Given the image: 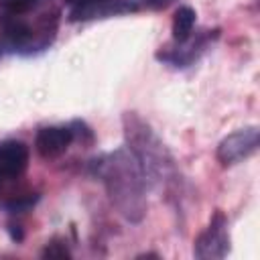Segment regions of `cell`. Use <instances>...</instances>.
Here are the masks:
<instances>
[{
    "label": "cell",
    "mask_w": 260,
    "mask_h": 260,
    "mask_svg": "<svg viewBox=\"0 0 260 260\" xmlns=\"http://www.w3.org/2000/svg\"><path fill=\"white\" fill-rule=\"evenodd\" d=\"M126 148L136 158L146 187L165 195L169 201H179L183 193V177L173 152L158 138L154 128L136 112L122 114Z\"/></svg>",
    "instance_id": "cell-1"
},
{
    "label": "cell",
    "mask_w": 260,
    "mask_h": 260,
    "mask_svg": "<svg viewBox=\"0 0 260 260\" xmlns=\"http://www.w3.org/2000/svg\"><path fill=\"white\" fill-rule=\"evenodd\" d=\"M91 175L104 183L106 193L118 213L130 221L138 223L146 215V181L136 158L128 148H116L89 162Z\"/></svg>",
    "instance_id": "cell-2"
},
{
    "label": "cell",
    "mask_w": 260,
    "mask_h": 260,
    "mask_svg": "<svg viewBox=\"0 0 260 260\" xmlns=\"http://www.w3.org/2000/svg\"><path fill=\"white\" fill-rule=\"evenodd\" d=\"M230 252V232H228V217L221 209L209 219V225L195 238L193 256L199 260H219L225 258Z\"/></svg>",
    "instance_id": "cell-3"
},
{
    "label": "cell",
    "mask_w": 260,
    "mask_h": 260,
    "mask_svg": "<svg viewBox=\"0 0 260 260\" xmlns=\"http://www.w3.org/2000/svg\"><path fill=\"white\" fill-rule=\"evenodd\" d=\"M219 37V28H211V30H199L197 37L191 41V37L183 43H175V47H165L160 51H156V59L171 65V67H177V69H183V67H189L193 65L205 51L207 47Z\"/></svg>",
    "instance_id": "cell-4"
},
{
    "label": "cell",
    "mask_w": 260,
    "mask_h": 260,
    "mask_svg": "<svg viewBox=\"0 0 260 260\" xmlns=\"http://www.w3.org/2000/svg\"><path fill=\"white\" fill-rule=\"evenodd\" d=\"M258 144H260L258 126H246V128H240V130L228 134L217 144L215 156L221 162V167H232V165H238L240 160L252 156L258 150Z\"/></svg>",
    "instance_id": "cell-5"
},
{
    "label": "cell",
    "mask_w": 260,
    "mask_h": 260,
    "mask_svg": "<svg viewBox=\"0 0 260 260\" xmlns=\"http://www.w3.org/2000/svg\"><path fill=\"white\" fill-rule=\"evenodd\" d=\"M140 4L136 0H98L83 6H71L67 18L69 22H81V20H93V18H106V16H118L136 12Z\"/></svg>",
    "instance_id": "cell-6"
},
{
    "label": "cell",
    "mask_w": 260,
    "mask_h": 260,
    "mask_svg": "<svg viewBox=\"0 0 260 260\" xmlns=\"http://www.w3.org/2000/svg\"><path fill=\"white\" fill-rule=\"evenodd\" d=\"M73 142L71 126H45L35 136V150L43 158L61 156Z\"/></svg>",
    "instance_id": "cell-7"
},
{
    "label": "cell",
    "mask_w": 260,
    "mask_h": 260,
    "mask_svg": "<svg viewBox=\"0 0 260 260\" xmlns=\"http://www.w3.org/2000/svg\"><path fill=\"white\" fill-rule=\"evenodd\" d=\"M28 165V146L20 140L0 142V183L16 179L26 171Z\"/></svg>",
    "instance_id": "cell-8"
},
{
    "label": "cell",
    "mask_w": 260,
    "mask_h": 260,
    "mask_svg": "<svg viewBox=\"0 0 260 260\" xmlns=\"http://www.w3.org/2000/svg\"><path fill=\"white\" fill-rule=\"evenodd\" d=\"M197 14L191 6H179L173 14V41L175 43H183L193 35V26H195Z\"/></svg>",
    "instance_id": "cell-9"
},
{
    "label": "cell",
    "mask_w": 260,
    "mask_h": 260,
    "mask_svg": "<svg viewBox=\"0 0 260 260\" xmlns=\"http://www.w3.org/2000/svg\"><path fill=\"white\" fill-rule=\"evenodd\" d=\"M43 0H0V8L4 10V14H14V16H22L30 10H35Z\"/></svg>",
    "instance_id": "cell-10"
},
{
    "label": "cell",
    "mask_w": 260,
    "mask_h": 260,
    "mask_svg": "<svg viewBox=\"0 0 260 260\" xmlns=\"http://www.w3.org/2000/svg\"><path fill=\"white\" fill-rule=\"evenodd\" d=\"M37 201H39V193H28V195H20V197L6 201L4 207L8 213H24V211L32 209L37 205Z\"/></svg>",
    "instance_id": "cell-11"
},
{
    "label": "cell",
    "mask_w": 260,
    "mask_h": 260,
    "mask_svg": "<svg viewBox=\"0 0 260 260\" xmlns=\"http://www.w3.org/2000/svg\"><path fill=\"white\" fill-rule=\"evenodd\" d=\"M43 258H71V250L61 238H53L41 252Z\"/></svg>",
    "instance_id": "cell-12"
},
{
    "label": "cell",
    "mask_w": 260,
    "mask_h": 260,
    "mask_svg": "<svg viewBox=\"0 0 260 260\" xmlns=\"http://www.w3.org/2000/svg\"><path fill=\"white\" fill-rule=\"evenodd\" d=\"M69 126H71V130H73V140L77 138V140H81V144H91V142H93V132H91V128H89L85 122L73 120Z\"/></svg>",
    "instance_id": "cell-13"
},
{
    "label": "cell",
    "mask_w": 260,
    "mask_h": 260,
    "mask_svg": "<svg viewBox=\"0 0 260 260\" xmlns=\"http://www.w3.org/2000/svg\"><path fill=\"white\" fill-rule=\"evenodd\" d=\"M8 234H10V240H12V242H16V244H20V242L24 240V232H22V228H20V225L10 223V225H8Z\"/></svg>",
    "instance_id": "cell-14"
},
{
    "label": "cell",
    "mask_w": 260,
    "mask_h": 260,
    "mask_svg": "<svg viewBox=\"0 0 260 260\" xmlns=\"http://www.w3.org/2000/svg\"><path fill=\"white\" fill-rule=\"evenodd\" d=\"M173 0H138V4L142 6H148V8H154V10H158V8H167L169 4H171Z\"/></svg>",
    "instance_id": "cell-15"
},
{
    "label": "cell",
    "mask_w": 260,
    "mask_h": 260,
    "mask_svg": "<svg viewBox=\"0 0 260 260\" xmlns=\"http://www.w3.org/2000/svg\"><path fill=\"white\" fill-rule=\"evenodd\" d=\"M91 2H98V0H65V4H69V6H83V4H91Z\"/></svg>",
    "instance_id": "cell-16"
},
{
    "label": "cell",
    "mask_w": 260,
    "mask_h": 260,
    "mask_svg": "<svg viewBox=\"0 0 260 260\" xmlns=\"http://www.w3.org/2000/svg\"><path fill=\"white\" fill-rule=\"evenodd\" d=\"M140 258H158V254L156 252H142L136 256V260H140Z\"/></svg>",
    "instance_id": "cell-17"
}]
</instances>
